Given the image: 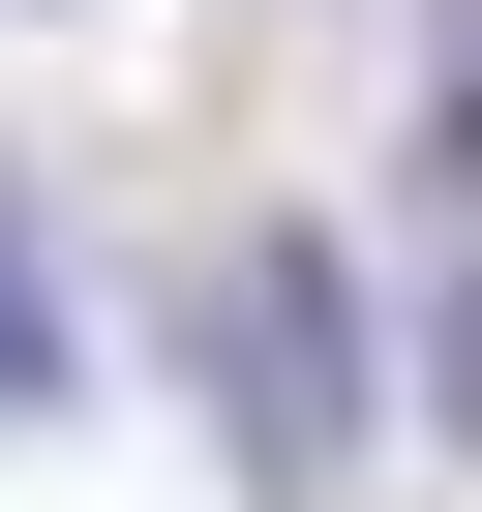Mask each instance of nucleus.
<instances>
[{"mask_svg":"<svg viewBox=\"0 0 482 512\" xmlns=\"http://www.w3.org/2000/svg\"><path fill=\"white\" fill-rule=\"evenodd\" d=\"M211 362H241V482H272V512L362 482V392H392V362H362V272H332L302 211H241V241H211Z\"/></svg>","mask_w":482,"mask_h":512,"instance_id":"f257e3e1","label":"nucleus"},{"mask_svg":"<svg viewBox=\"0 0 482 512\" xmlns=\"http://www.w3.org/2000/svg\"><path fill=\"white\" fill-rule=\"evenodd\" d=\"M0 422H61V272H31V211H0Z\"/></svg>","mask_w":482,"mask_h":512,"instance_id":"f03ea898","label":"nucleus"},{"mask_svg":"<svg viewBox=\"0 0 482 512\" xmlns=\"http://www.w3.org/2000/svg\"><path fill=\"white\" fill-rule=\"evenodd\" d=\"M392 392H422V422H452V452H482V272H452V302H422V362H392Z\"/></svg>","mask_w":482,"mask_h":512,"instance_id":"7ed1b4c3","label":"nucleus"},{"mask_svg":"<svg viewBox=\"0 0 482 512\" xmlns=\"http://www.w3.org/2000/svg\"><path fill=\"white\" fill-rule=\"evenodd\" d=\"M452 61H482V31H452Z\"/></svg>","mask_w":482,"mask_h":512,"instance_id":"20e7f679","label":"nucleus"}]
</instances>
